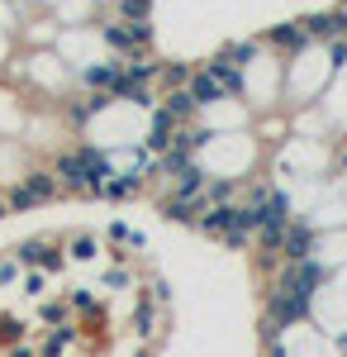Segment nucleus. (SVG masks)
Segmentation results:
<instances>
[{
    "instance_id": "1",
    "label": "nucleus",
    "mask_w": 347,
    "mask_h": 357,
    "mask_svg": "<svg viewBox=\"0 0 347 357\" xmlns=\"http://www.w3.org/2000/svg\"><path fill=\"white\" fill-rule=\"evenodd\" d=\"M48 195H53V181H48V176H33V181H24L10 200H15V205H33V200H48Z\"/></svg>"
},
{
    "instance_id": "2",
    "label": "nucleus",
    "mask_w": 347,
    "mask_h": 357,
    "mask_svg": "<svg viewBox=\"0 0 347 357\" xmlns=\"http://www.w3.org/2000/svg\"><path fill=\"white\" fill-rule=\"evenodd\" d=\"M309 243H314V238H309V229H286V238H281V248L291 252L295 262H304V257H309Z\"/></svg>"
},
{
    "instance_id": "3",
    "label": "nucleus",
    "mask_w": 347,
    "mask_h": 357,
    "mask_svg": "<svg viewBox=\"0 0 347 357\" xmlns=\"http://www.w3.org/2000/svg\"><path fill=\"white\" fill-rule=\"evenodd\" d=\"M271 357H286V353H281V348H271Z\"/></svg>"
}]
</instances>
